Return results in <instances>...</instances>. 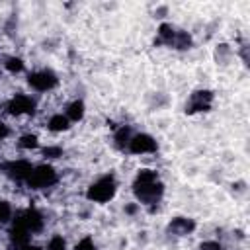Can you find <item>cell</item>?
<instances>
[{
    "label": "cell",
    "mask_w": 250,
    "mask_h": 250,
    "mask_svg": "<svg viewBox=\"0 0 250 250\" xmlns=\"http://www.w3.org/2000/svg\"><path fill=\"white\" fill-rule=\"evenodd\" d=\"M115 191H117L115 178L109 176V174H105V176L96 178V180L90 184V188L86 189V197H88L90 201H96V203L104 205V203H107V201L113 199Z\"/></svg>",
    "instance_id": "cell-1"
},
{
    "label": "cell",
    "mask_w": 250,
    "mask_h": 250,
    "mask_svg": "<svg viewBox=\"0 0 250 250\" xmlns=\"http://www.w3.org/2000/svg\"><path fill=\"white\" fill-rule=\"evenodd\" d=\"M45 250H66V240L62 234H51L47 244H45Z\"/></svg>",
    "instance_id": "cell-2"
}]
</instances>
